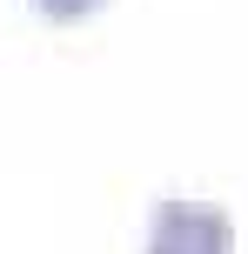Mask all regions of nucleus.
Here are the masks:
<instances>
[{"label":"nucleus","instance_id":"nucleus-1","mask_svg":"<svg viewBox=\"0 0 248 254\" xmlns=\"http://www.w3.org/2000/svg\"><path fill=\"white\" fill-rule=\"evenodd\" d=\"M148 254H235V221L215 201H161L148 221Z\"/></svg>","mask_w":248,"mask_h":254},{"label":"nucleus","instance_id":"nucleus-2","mask_svg":"<svg viewBox=\"0 0 248 254\" xmlns=\"http://www.w3.org/2000/svg\"><path fill=\"white\" fill-rule=\"evenodd\" d=\"M40 13H47V20H87V13H101L107 0H34Z\"/></svg>","mask_w":248,"mask_h":254}]
</instances>
